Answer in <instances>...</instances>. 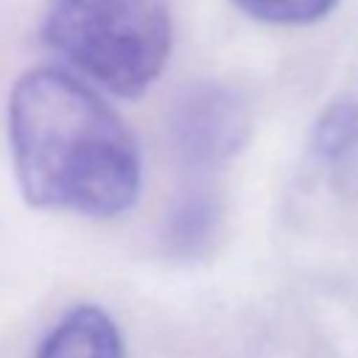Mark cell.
Listing matches in <instances>:
<instances>
[{"label":"cell","mask_w":358,"mask_h":358,"mask_svg":"<svg viewBox=\"0 0 358 358\" xmlns=\"http://www.w3.org/2000/svg\"><path fill=\"white\" fill-rule=\"evenodd\" d=\"M8 140L31 207L112 218L140 193V148L129 126L62 67L20 76L8 98Z\"/></svg>","instance_id":"obj_1"},{"label":"cell","mask_w":358,"mask_h":358,"mask_svg":"<svg viewBox=\"0 0 358 358\" xmlns=\"http://www.w3.org/2000/svg\"><path fill=\"white\" fill-rule=\"evenodd\" d=\"M45 39L98 87L134 98L162 73L173 31L165 0H53Z\"/></svg>","instance_id":"obj_2"},{"label":"cell","mask_w":358,"mask_h":358,"mask_svg":"<svg viewBox=\"0 0 358 358\" xmlns=\"http://www.w3.org/2000/svg\"><path fill=\"white\" fill-rule=\"evenodd\" d=\"M249 120L235 95L207 87L185 101L179 109L176 137L190 162L215 165L229 159L246 140Z\"/></svg>","instance_id":"obj_3"},{"label":"cell","mask_w":358,"mask_h":358,"mask_svg":"<svg viewBox=\"0 0 358 358\" xmlns=\"http://www.w3.org/2000/svg\"><path fill=\"white\" fill-rule=\"evenodd\" d=\"M36 358H126L112 316L98 305L70 308L39 341Z\"/></svg>","instance_id":"obj_4"},{"label":"cell","mask_w":358,"mask_h":358,"mask_svg":"<svg viewBox=\"0 0 358 358\" xmlns=\"http://www.w3.org/2000/svg\"><path fill=\"white\" fill-rule=\"evenodd\" d=\"M313 154L330 185L358 199V103L341 101L322 112L313 129Z\"/></svg>","instance_id":"obj_5"},{"label":"cell","mask_w":358,"mask_h":358,"mask_svg":"<svg viewBox=\"0 0 358 358\" xmlns=\"http://www.w3.org/2000/svg\"><path fill=\"white\" fill-rule=\"evenodd\" d=\"M249 17L271 25H305L324 17L338 0H232Z\"/></svg>","instance_id":"obj_6"}]
</instances>
